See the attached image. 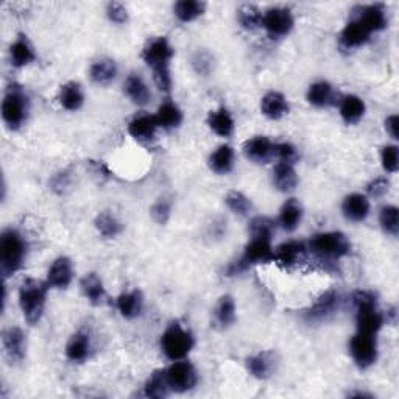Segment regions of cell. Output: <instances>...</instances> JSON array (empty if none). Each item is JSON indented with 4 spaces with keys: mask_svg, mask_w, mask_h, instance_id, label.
Instances as JSON below:
<instances>
[{
    "mask_svg": "<svg viewBox=\"0 0 399 399\" xmlns=\"http://www.w3.org/2000/svg\"><path fill=\"white\" fill-rule=\"evenodd\" d=\"M195 345V338L192 332L182 328L180 323H172L161 336V348L165 357L170 361H182L192 351Z\"/></svg>",
    "mask_w": 399,
    "mask_h": 399,
    "instance_id": "6",
    "label": "cell"
},
{
    "mask_svg": "<svg viewBox=\"0 0 399 399\" xmlns=\"http://www.w3.org/2000/svg\"><path fill=\"white\" fill-rule=\"evenodd\" d=\"M294 25L295 19L289 8L274 6L269 8V10L262 14V27L273 38L287 36L289 33L292 31Z\"/></svg>",
    "mask_w": 399,
    "mask_h": 399,
    "instance_id": "10",
    "label": "cell"
},
{
    "mask_svg": "<svg viewBox=\"0 0 399 399\" xmlns=\"http://www.w3.org/2000/svg\"><path fill=\"white\" fill-rule=\"evenodd\" d=\"M90 353V337L88 332L78 331L69 338L66 345V357L71 362H85Z\"/></svg>",
    "mask_w": 399,
    "mask_h": 399,
    "instance_id": "26",
    "label": "cell"
},
{
    "mask_svg": "<svg viewBox=\"0 0 399 399\" xmlns=\"http://www.w3.org/2000/svg\"><path fill=\"white\" fill-rule=\"evenodd\" d=\"M261 111L265 118L271 120H279L290 111L289 100L284 94L278 93V90H270V93L265 94L261 100Z\"/></svg>",
    "mask_w": 399,
    "mask_h": 399,
    "instance_id": "19",
    "label": "cell"
},
{
    "mask_svg": "<svg viewBox=\"0 0 399 399\" xmlns=\"http://www.w3.org/2000/svg\"><path fill=\"white\" fill-rule=\"evenodd\" d=\"M172 214V200L167 197L157 198L153 203V206L150 207V215L157 224H165L170 219Z\"/></svg>",
    "mask_w": 399,
    "mask_h": 399,
    "instance_id": "44",
    "label": "cell"
},
{
    "mask_svg": "<svg viewBox=\"0 0 399 399\" xmlns=\"http://www.w3.org/2000/svg\"><path fill=\"white\" fill-rule=\"evenodd\" d=\"M95 228L98 231V234L102 237L114 239L122 232L123 224L118 217H115L114 214H111L110 211H103V212H100L97 215Z\"/></svg>",
    "mask_w": 399,
    "mask_h": 399,
    "instance_id": "38",
    "label": "cell"
},
{
    "mask_svg": "<svg viewBox=\"0 0 399 399\" xmlns=\"http://www.w3.org/2000/svg\"><path fill=\"white\" fill-rule=\"evenodd\" d=\"M357 311V331L363 332V334H373L376 336L378 331L384 324V315H382L378 309V306H370V307H362Z\"/></svg>",
    "mask_w": 399,
    "mask_h": 399,
    "instance_id": "22",
    "label": "cell"
},
{
    "mask_svg": "<svg viewBox=\"0 0 399 399\" xmlns=\"http://www.w3.org/2000/svg\"><path fill=\"white\" fill-rule=\"evenodd\" d=\"M349 353H351L354 363L361 370L373 367L378 361L376 336L363 334V332L357 331V334L349 342Z\"/></svg>",
    "mask_w": 399,
    "mask_h": 399,
    "instance_id": "8",
    "label": "cell"
},
{
    "mask_svg": "<svg viewBox=\"0 0 399 399\" xmlns=\"http://www.w3.org/2000/svg\"><path fill=\"white\" fill-rule=\"evenodd\" d=\"M276 354L273 351H261L249 357L247 368L256 379H267L276 370Z\"/></svg>",
    "mask_w": 399,
    "mask_h": 399,
    "instance_id": "18",
    "label": "cell"
},
{
    "mask_svg": "<svg viewBox=\"0 0 399 399\" xmlns=\"http://www.w3.org/2000/svg\"><path fill=\"white\" fill-rule=\"evenodd\" d=\"M367 111L365 102L357 95H345L340 100V115L348 125H354L361 122Z\"/></svg>",
    "mask_w": 399,
    "mask_h": 399,
    "instance_id": "30",
    "label": "cell"
},
{
    "mask_svg": "<svg viewBox=\"0 0 399 399\" xmlns=\"http://www.w3.org/2000/svg\"><path fill=\"white\" fill-rule=\"evenodd\" d=\"M342 212L348 220H351L354 223L363 222L370 214L368 198L362 194H351L345 197L342 203Z\"/></svg>",
    "mask_w": 399,
    "mask_h": 399,
    "instance_id": "21",
    "label": "cell"
},
{
    "mask_svg": "<svg viewBox=\"0 0 399 399\" xmlns=\"http://www.w3.org/2000/svg\"><path fill=\"white\" fill-rule=\"evenodd\" d=\"M48 284L43 281L28 278L22 282L19 289V306L24 318L30 326H35L43 318L47 303Z\"/></svg>",
    "mask_w": 399,
    "mask_h": 399,
    "instance_id": "2",
    "label": "cell"
},
{
    "mask_svg": "<svg viewBox=\"0 0 399 399\" xmlns=\"http://www.w3.org/2000/svg\"><path fill=\"white\" fill-rule=\"evenodd\" d=\"M307 248L298 240H287L274 249V262H278L284 269H295L307 259Z\"/></svg>",
    "mask_w": 399,
    "mask_h": 399,
    "instance_id": "12",
    "label": "cell"
},
{
    "mask_svg": "<svg viewBox=\"0 0 399 399\" xmlns=\"http://www.w3.org/2000/svg\"><path fill=\"white\" fill-rule=\"evenodd\" d=\"M274 155L279 157L281 162H287V164H294L298 160L296 148L290 142L274 144Z\"/></svg>",
    "mask_w": 399,
    "mask_h": 399,
    "instance_id": "48",
    "label": "cell"
},
{
    "mask_svg": "<svg viewBox=\"0 0 399 399\" xmlns=\"http://www.w3.org/2000/svg\"><path fill=\"white\" fill-rule=\"evenodd\" d=\"M115 306L123 318L133 320L139 317L144 309V296L140 290H131V292H125L115 299Z\"/></svg>",
    "mask_w": 399,
    "mask_h": 399,
    "instance_id": "23",
    "label": "cell"
},
{
    "mask_svg": "<svg viewBox=\"0 0 399 399\" xmlns=\"http://www.w3.org/2000/svg\"><path fill=\"white\" fill-rule=\"evenodd\" d=\"M332 98H334V89H332L328 81L314 83V85H311L309 90H307V100H309L311 105L317 108H324L331 105Z\"/></svg>",
    "mask_w": 399,
    "mask_h": 399,
    "instance_id": "40",
    "label": "cell"
},
{
    "mask_svg": "<svg viewBox=\"0 0 399 399\" xmlns=\"http://www.w3.org/2000/svg\"><path fill=\"white\" fill-rule=\"evenodd\" d=\"M382 167L388 173H396L399 169V148L396 145H385L380 152Z\"/></svg>",
    "mask_w": 399,
    "mask_h": 399,
    "instance_id": "46",
    "label": "cell"
},
{
    "mask_svg": "<svg viewBox=\"0 0 399 399\" xmlns=\"http://www.w3.org/2000/svg\"><path fill=\"white\" fill-rule=\"evenodd\" d=\"M106 14H108V19L111 22L122 25L128 21V11L127 8H125L123 4L120 2H111L108 4L106 6Z\"/></svg>",
    "mask_w": 399,
    "mask_h": 399,
    "instance_id": "47",
    "label": "cell"
},
{
    "mask_svg": "<svg viewBox=\"0 0 399 399\" xmlns=\"http://www.w3.org/2000/svg\"><path fill=\"white\" fill-rule=\"evenodd\" d=\"M236 321V301L231 295L219 298L214 307V326L217 329H228Z\"/></svg>",
    "mask_w": 399,
    "mask_h": 399,
    "instance_id": "24",
    "label": "cell"
},
{
    "mask_svg": "<svg viewBox=\"0 0 399 399\" xmlns=\"http://www.w3.org/2000/svg\"><path fill=\"white\" fill-rule=\"evenodd\" d=\"M390 189V181L387 178H374L370 185L367 186V192L368 195L378 198V197H384Z\"/></svg>",
    "mask_w": 399,
    "mask_h": 399,
    "instance_id": "52",
    "label": "cell"
},
{
    "mask_svg": "<svg viewBox=\"0 0 399 399\" xmlns=\"http://www.w3.org/2000/svg\"><path fill=\"white\" fill-rule=\"evenodd\" d=\"M309 249L312 254L320 257V259L338 261L351 252V244H349V240L343 232H318V234H315L311 239Z\"/></svg>",
    "mask_w": 399,
    "mask_h": 399,
    "instance_id": "5",
    "label": "cell"
},
{
    "mask_svg": "<svg viewBox=\"0 0 399 399\" xmlns=\"http://www.w3.org/2000/svg\"><path fill=\"white\" fill-rule=\"evenodd\" d=\"M368 39H370V33L363 28V25L359 21L353 19L345 25V28L342 30V33H340L338 43L340 47L345 50H353L367 44Z\"/></svg>",
    "mask_w": 399,
    "mask_h": 399,
    "instance_id": "20",
    "label": "cell"
},
{
    "mask_svg": "<svg viewBox=\"0 0 399 399\" xmlns=\"http://www.w3.org/2000/svg\"><path fill=\"white\" fill-rule=\"evenodd\" d=\"M273 229H274V223L271 219L269 217H254L249 223V236L252 237H270L273 236Z\"/></svg>",
    "mask_w": 399,
    "mask_h": 399,
    "instance_id": "45",
    "label": "cell"
},
{
    "mask_svg": "<svg viewBox=\"0 0 399 399\" xmlns=\"http://www.w3.org/2000/svg\"><path fill=\"white\" fill-rule=\"evenodd\" d=\"M273 185L279 192H292L298 185V175L294 164L279 162L273 170Z\"/></svg>",
    "mask_w": 399,
    "mask_h": 399,
    "instance_id": "31",
    "label": "cell"
},
{
    "mask_svg": "<svg viewBox=\"0 0 399 399\" xmlns=\"http://www.w3.org/2000/svg\"><path fill=\"white\" fill-rule=\"evenodd\" d=\"M356 21H359L363 25V28L370 33V35H371V33H378V31L385 30L387 25H388L385 6L380 5V4H373V5L362 6L361 13L356 18Z\"/></svg>",
    "mask_w": 399,
    "mask_h": 399,
    "instance_id": "15",
    "label": "cell"
},
{
    "mask_svg": "<svg viewBox=\"0 0 399 399\" xmlns=\"http://www.w3.org/2000/svg\"><path fill=\"white\" fill-rule=\"evenodd\" d=\"M244 153L249 161L265 164L274 156V144L267 136H254L245 142Z\"/></svg>",
    "mask_w": 399,
    "mask_h": 399,
    "instance_id": "16",
    "label": "cell"
},
{
    "mask_svg": "<svg viewBox=\"0 0 399 399\" xmlns=\"http://www.w3.org/2000/svg\"><path fill=\"white\" fill-rule=\"evenodd\" d=\"M2 342L5 354L11 363H21L27 356V338L24 331L18 326H11L4 331Z\"/></svg>",
    "mask_w": 399,
    "mask_h": 399,
    "instance_id": "13",
    "label": "cell"
},
{
    "mask_svg": "<svg viewBox=\"0 0 399 399\" xmlns=\"http://www.w3.org/2000/svg\"><path fill=\"white\" fill-rule=\"evenodd\" d=\"M212 61H214L212 56L207 52H197V55L194 56V60H192V66L198 73L207 75L212 69Z\"/></svg>",
    "mask_w": 399,
    "mask_h": 399,
    "instance_id": "51",
    "label": "cell"
},
{
    "mask_svg": "<svg viewBox=\"0 0 399 399\" xmlns=\"http://www.w3.org/2000/svg\"><path fill=\"white\" fill-rule=\"evenodd\" d=\"M123 90L131 102L138 106H145L150 102V98H152V93H150L144 78L138 73L128 75L127 80H125Z\"/></svg>",
    "mask_w": 399,
    "mask_h": 399,
    "instance_id": "25",
    "label": "cell"
},
{
    "mask_svg": "<svg viewBox=\"0 0 399 399\" xmlns=\"http://www.w3.org/2000/svg\"><path fill=\"white\" fill-rule=\"evenodd\" d=\"M380 228L390 236H398L399 232V209L396 206H384L379 214Z\"/></svg>",
    "mask_w": 399,
    "mask_h": 399,
    "instance_id": "43",
    "label": "cell"
},
{
    "mask_svg": "<svg viewBox=\"0 0 399 399\" xmlns=\"http://www.w3.org/2000/svg\"><path fill=\"white\" fill-rule=\"evenodd\" d=\"M262 14L264 13L256 5L248 4V5L239 8L237 21L240 25H242V28H245L248 31H253L256 28L262 27Z\"/></svg>",
    "mask_w": 399,
    "mask_h": 399,
    "instance_id": "41",
    "label": "cell"
},
{
    "mask_svg": "<svg viewBox=\"0 0 399 399\" xmlns=\"http://www.w3.org/2000/svg\"><path fill=\"white\" fill-rule=\"evenodd\" d=\"M340 301H342V298H340L337 290H328V292H324L317 301L306 311L304 317L311 323H320L328 320L338 311Z\"/></svg>",
    "mask_w": 399,
    "mask_h": 399,
    "instance_id": "11",
    "label": "cell"
},
{
    "mask_svg": "<svg viewBox=\"0 0 399 399\" xmlns=\"http://www.w3.org/2000/svg\"><path fill=\"white\" fill-rule=\"evenodd\" d=\"M155 118L161 128L173 130V128H178L182 123V111L180 110V106L177 103L164 102L160 108H157V113Z\"/></svg>",
    "mask_w": 399,
    "mask_h": 399,
    "instance_id": "36",
    "label": "cell"
},
{
    "mask_svg": "<svg viewBox=\"0 0 399 399\" xmlns=\"http://www.w3.org/2000/svg\"><path fill=\"white\" fill-rule=\"evenodd\" d=\"M50 186H52V190L55 194L63 195L71 186V172L63 170V172H58L56 175H53L52 181H50Z\"/></svg>",
    "mask_w": 399,
    "mask_h": 399,
    "instance_id": "50",
    "label": "cell"
},
{
    "mask_svg": "<svg viewBox=\"0 0 399 399\" xmlns=\"http://www.w3.org/2000/svg\"><path fill=\"white\" fill-rule=\"evenodd\" d=\"M27 256V244L19 231L5 229L0 237V271L8 278L18 273Z\"/></svg>",
    "mask_w": 399,
    "mask_h": 399,
    "instance_id": "3",
    "label": "cell"
},
{
    "mask_svg": "<svg viewBox=\"0 0 399 399\" xmlns=\"http://www.w3.org/2000/svg\"><path fill=\"white\" fill-rule=\"evenodd\" d=\"M10 60L14 68H25V66L31 64L33 61L36 60V53L35 48L30 44V41L27 39V36L19 35L18 39L14 41L10 47Z\"/></svg>",
    "mask_w": 399,
    "mask_h": 399,
    "instance_id": "28",
    "label": "cell"
},
{
    "mask_svg": "<svg viewBox=\"0 0 399 399\" xmlns=\"http://www.w3.org/2000/svg\"><path fill=\"white\" fill-rule=\"evenodd\" d=\"M89 75L90 80L97 83V85L106 86L118 77V66H115V63L110 60V58H102V60H98L90 66Z\"/></svg>",
    "mask_w": 399,
    "mask_h": 399,
    "instance_id": "34",
    "label": "cell"
},
{
    "mask_svg": "<svg viewBox=\"0 0 399 399\" xmlns=\"http://www.w3.org/2000/svg\"><path fill=\"white\" fill-rule=\"evenodd\" d=\"M160 128L155 115L139 114L128 123L130 136L138 142H150L156 135V130Z\"/></svg>",
    "mask_w": 399,
    "mask_h": 399,
    "instance_id": "17",
    "label": "cell"
},
{
    "mask_svg": "<svg viewBox=\"0 0 399 399\" xmlns=\"http://www.w3.org/2000/svg\"><path fill=\"white\" fill-rule=\"evenodd\" d=\"M224 203H227L231 212L240 215V217H247V215L253 211L252 200L245 194L239 192V190H231V192H228L227 198H224Z\"/></svg>",
    "mask_w": 399,
    "mask_h": 399,
    "instance_id": "42",
    "label": "cell"
},
{
    "mask_svg": "<svg viewBox=\"0 0 399 399\" xmlns=\"http://www.w3.org/2000/svg\"><path fill=\"white\" fill-rule=\"evenodd\" d=\"M60 103L68 111H78L85 103L81 85L77 81H69L60 89Z\"/></svg>",
    "mask_w": 399,
    "mask_h": 399,
    "instance_id": "33",
    "label": "cell"
},
{
    "mask_svg": "<svg viewBox=\"0 0 399 399\" xmlns=\"http://www.w3.org/2000/svg\"><path fill=\"white\" fill-rule=\"evenodd\" d=\"M144 61L148 68L153 69V80L156 86L164 93H169L172 89V77H170V61L173 58V47L169 39L160 36L150 41L148 46L142 52Z\"/></svg>",
    "mask_w": 399,
    "mask_h": 399,
    "instance_id": "1",
    "label": "cell"
},
{
    "mask_svg": "<svg viewBox=\"0 0 399 399\" xmlns=\"http://www.w3.org/2000/svg\"><path fill=\"white\" fill-rule=\"evenodd\" d=\"M206 10V4L200 2V0H180L175 4L173 11L178 21L181 22H192L200 18Z\"/></svg>",
    "mask_w": 399,
    "mask_h": 399,
    "instance_id": "39",
    "label": "cell"
},
{
    "mask_svg": "<svg viewBox=\"0 0 399 399\" xmlns=\"http://www.w3.org/2000/svg\"><path fill=\"white\" fill-rule=\"evenodd\" d=\"M385 130L393 139H398V136H399V118L396 114L388 115V118L385 119Z\"/></svg>",
    "mask_w": 399,
    "mask_h": 399,
    "instance_id": "53",
    "label": "cell"
},
{
    "mask_svg": "<svg viewBox=\"0 0 399 399\" xmlns=\"http://www.w3.org/2000/svg\"><path fill=\"white\" fill-rule=\"evenodd\" d=\"M73 278V265L69 257L60 256L56 257L53 264L50 265L47 273V284L53 289H68Z\"/></svg>",
    "mask_w": 399,
    "mask_h": 399,
    "instance_id": "14",
    "label": "cell"
},
{
    "mask_svg": "<svg viewBox=\"0 0 399 399\" xmlns=\"http://www.w3.org/2000/svg\"><path fill=\"white\" fill-rule=\"evenodd\" d=\"M353 303L356 309H362V307L378 306V296L374 295L371 290H357L353 295Z\"/></svg>",
    "mask_w": 399,
    "mask_h": 399,
    "instance_id": "49",
    "label": "cell"
},
{
    "mask_svg": "<svg viewBox=\"0 0 399 399\" xmlns=\"http://www.w3.org/2000/svg\"><path fill=\"white\" fill-rule=\"evenodd\" d=\"M144 393L147 398H155V399H161L165 398L170 393V387L167 378H165V370H156L145 382L144 387Z\"/></svg>",
    "mask_w": 399,
    "mask_h": 399,
    "instance_id": "37",
    "label": "cell"
},
{
    "mask_svg": "<svg viewBox=\"0 0 399 399\" xmlns=\"http://www.w3.org/2000/svg\"><path fill=\"white\" fill-rule=\"evenodd\" d=\"M80 287H81L83 295H85V298L93 306H100L105 303L106 290H105L102 278H100L97 273L85 274L80 282Z\"/></svg>",
    "mask_w": 399,
    "mask_h": 399,
    "instance_id": "27",
    "label": "cell"
},
{
    "mask_svg": "<svg viewBox=\"0 0 399 399\" xmlns=\"http://www.w3.org/2000/svg\"><path fill=\"white\" fill-rule=\"evenodd\" d=\"M207 125L220 138H231L232 133H234V119H232L231 113L224 106H220L219 110L209 113Z\"/></svg>",
    "mask_w": 399,
    "mask_h": 399,
    "instance_id": "29",
    "label": "cell"
},
{
    "mask_svg": "<svg viewBox=\"0 0 399 399\" xmlns=\"http://www.w3.org/2000/svg\"><path fill=\"white\" fill-rule=\"evenodd\" d=\"M170 392L186 393L192 390L198 382V373L195 367L187 361H175L172 367L165 370Z\"/></svg>",
    "mask_w": 399,
    "mask_h": 399,
    "instance_id": "9",
    "label": "cell"
},
{
    "mask_svg": "<svg viewBox=\"0 0 399 399\" xmlns=\"http://www.w3.org/2000/svg\"><path fill=\"white\" fill-rule=\"evenodd\" d=\"M274 261V249L270 237H252L247 244L244 254L237 261L231 262L227 269V276H237L257 264H267Z\"/></svg>",
    "mask_w": 399,
    "mask_h": 399,
    "instance_id": "4",
    "label": "cell"
},
{
    "mask_svg": "<svg viewBox=\"0 0 399 399\" xmlns=\"http://www.w3.org/2000/svg\"><path fill=\"white\" fill-rule=\"evenodd\" d=\"M28 115V98L19 86H10L2 102V119L10 130H19Z\"/></svg>",
    "mask_w": 399,
    "mask_h": 399,
    "instance_id": "7",
    "label": "cell"
},
{
    "mask_svg": "<svg viewBox=\"0 0 399 399\" xmlns=\"http://www.w3.org/2000/svg\"><path fill=\"white\" fill-rule=\"evenodd\" d=\"M234 150L231 145H220L209 156V167L219 175H227L234 167Z\"/></svg>",
    "mask_w": 399,
    "mask_h": 399,
    "instance_id": "35",
    "label": "cell"
},
{
    "mask_svg": "<svg viewBox=\"0 0 399 399\" xmlns=\"http://www.w3.org/2000/svg\"><path fill=\"white\" fill-rule=\"evenodd\" d=\"M303 220V206L298 200L290 198L282 204L279 211V224L282 229L292 232L298 228V224Z\"/></svg>",
    "mask_w": 399,
    "mask_h": 399,
    "instance_id": "32",
    "label": "cell"
}]
</instances>
